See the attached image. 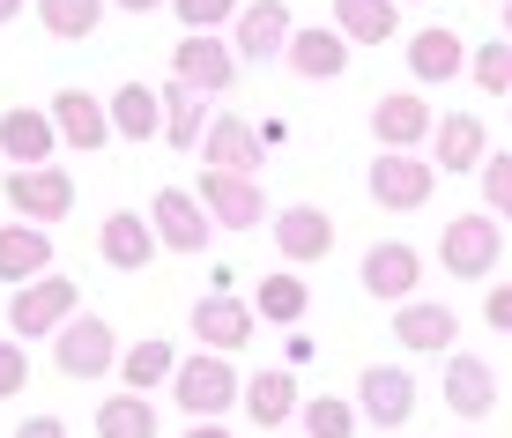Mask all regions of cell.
<instances>
[{
  "instance_id": "obj_12",
  "label": "cell",
  "mask_w": 512,
  "mask_h": 438,
  "mask_svg": "<svg viewBox=\"0 0 512 438\" xmlns=\"http://www.w3.org/2000/svg\"><path fill=\"white\" fill-rule=\"evenodd\" d=\"M357 409L372 416L379 431H401L416 416V379L401 372V364H372V372L357 379Z\"/></svg>"
},
{
  "instance_id": "obj_35",
  "label": "cell",
  "mask_w": 512,
  "mask_h": 438,
  "mask_svg": "<svg viewBox=\"0 0 512 438\" xmlns=\"http://www.w3.org/2000/svg\"><path fill=\"white\" fill-rule=\"evenodd\" d=\"M468 82L483 97H512V38H490L468 52Z\"/></svg>"
},
{
  "instance_id": "obj_19",
  "label": "cell",
  "mask_w": 512,
  "mask_h": 438,
  "mask_svg": "<svg viewBox=\"0 0 512 438\" xmlns=\"http://www.w3.org/2000/svg\"><path fill=\"white\" fill-rule=\"evenodd\" d=\"M431 104H423V90H394V97H379L372 104V134H379V149H416V142H431Z\"/></svg>"
},
{
  "instance_id": "obj_20",
  "label": "cell",
  "mask_w": 512,
  "mask_h": 438,
  "mask_svg": "<svg viewBox=\"0 0 512 438\" xmlns=\"http://www.w3.org/2000/svg\"><path fill=\"white\" fill-rule=\"evenodd\" d=\"M483 156H490V134H483L475 112H446L431 127V164L446 171V179H453V171H483Z\"/></svg>"
},
{
  "instance_id": "obj_3",
  "label": "cell",
  "mask_w": 512,
  "mask_h": 438,
  "mask_svg": "<svg viewBox=\"0 0 512 438\" xmlns=\"http://www.w3.org/2000/svg\"><path fill=\"white\" fill-rule=\"evenodd\" d=\"M75 283L67 275H38V283H15L8 297V335H23V342H38V335H60L67 320H75Z\"/></svg>"
},
{
  "instance_id": "obj_44",
  "label": "cell",
  "mask_w": 512,
  "mask_h": 438,
  "mask_svg": "<svg viewBox=\"0 0 512 438\" xmlns=\"http://www.w3.org/2000/svg\"><path fill=\"white\" fill-rule=\"evenodd\" d=\"M505 38H512V0H505Z\"/></svg>"
},
{
  "instance_id": "obj_34",
  "label": "cell",
  "mask_w": 512,
  "mask_h": 438,
  "mask_svg": "<svg viewBox=\"0 0 512 438\" xmlns=\"http://www.w3.org/2000/svg\"><path fill=\"white\" fill-rule=\"evenodd\" d=\"M38 23L52 30V38H90V30L104 23V0H38Z\"/></svg>"
},
{
  "instance_id": "obj_11",
  "label": "cell",
  "mask_w": 512,
  "mask_h": 438,
  "mask_svg": "<svg viewBox=\"0 0 512 438\" xmlns=\"http://www.w3.org/2000/svg\"><path fill=\"white\" fill-rule=\"evenodd\" d=\"M290 38H297V23H290V8H282V0H245L238 23H231L238 60H275V52H290Z\"/></svg>"
},
{
  "instance_id": "obj_24",
  "label": "cell",
  "mask_w": 512,
  "mask_h": 438,
  "mask_svg": "<svg viewBox=\"0 0 512 438\" xmlns=\"http://www.w3.org/2000/svg\"><path fill=\"white\" fill-rule=\"evenodd\" d=\"M409 75H416V82H453V75H468V45L453 38L446 23L416 30V38H409Z\"/></svg>"
},
{
  "instance_id": "obj_6",
  "label": "cell",
  "mask_w": 512,
  "mask_h": 438,
  "mask_svg": "<svg viewBox=\"0 0 512 438\" xmlns=\"http://www.w3.org/2000/svg\"><path fill=\"white\" fill-rule=\"evenodd\" d=\"M0 194H8V208H15L23 223H60L67 208H75V179H67V171H52V164H15Z\"/></svg>"
},
{
  "instance_id": "obj_5",
  "label": "cell",
  "mask_w": 512,
  "mask_h": 438,
  "mask_svg": "<svg viewBox=\"0 0 512 438\" xmlns=\"http://www.w3.org/2000/svg\"><path fill=\"white\" fill-rule=\"evenodd\" d=\"M498 245H505V238H498V216H490V208H483V216H453L446 238H438V268L483 283V275L498 268Z\"/></svg>"
},
{
  "instance_id": "obj_18",
  "label": "cell",
  "mask_w": 512,
  "mask_h": 438,
  "mask_svg": "<svg viewBox=\"0 0 512 438\" xmlns=\"http://www.w3.org/2000/svg\"><path fill=\"white\" fill-rule=\"evenodd\" d=\"M416 283H423V253H416V245L379 238L372 253H364V290H372V297H394V305H409Z\"/></svg>"
},
{
  "instance_id": "obj_36",
  "label": "cell",
  "mask_w": 512,
  "mask_h": 438,
  "mask_svg": "<svg viewBox=\"0 0 512 438\" xmlns=\"http://www.w3.org/2000/svg\"><path fill=\"white\" fill-rule=\"evenodd\" d=\"M475 179H483V208H490V216H505V223H512V156H498V149H490Z\"/></svg>"
},
{
  "instance_id": "obj_1",
  "label": "cell",
  "mask_w": 512,
  "mask_h": 438,
  "mask_svg": "<svg viewBox=\"0 0 512 438\" xmlns=\"http://www.w3.org/2000/svg\"><path fill=\"white\" fill-rule=\"evenodd\" d=\"M171 394H179L186 416H223L231 401H245V379L231 372L223 349H193V357H179V372H171Z\"/></svg>"
},
{
  "instance_id": "obj_2",
  "label": "cell",
  "mask_w": 512,
  "mask_h": 438,
  "mask_svg": "<svg viewBox=\"0 0 512 438\" xmlns=\"http://www.w3.org/2000/svg\"><path fill=\"white\" fill-rule=\"evenodd\" d=\"M52 372H60V379H104V372H119V335H112V320L75 312V320L52 335Z\"/></svg>"
},
{
  "instance_id": "obj_15",
  "label": "cell",
  "mask_w": 512,
  "mask_h": 438,
  "mask_svg": "<svg viewBox=\"0 0 512 438\" xmlns=\"http://www.w3.org/2000/svg\"><path fill=\"white\" fill-rule=\"evenodd\" d=\"M394 342H401V349H416V357H446V349L461 342V312L409 297V305L394 312Z\"/></svg>"
},
{
  "instance_id": "obj_31",
  "label": "cell",
  "mask_w": 512,
  "mask_h": 438,
  "mask_svg": "<svg viewBox=\"0 0 512 438\" xmlns=\"http://www.w3.org/2000/svg\"><path fill=\"white\" fill-rule=\"evenodd\" d=\"M97 438H156V401L134 394V387H119L97 409Z\"/></svg>"
},
{
  "instance_id": "obj_28",
  "label": "cell",
  "mask_w": 512,
  "mask_h": 438,
  "mask_svg": "<svg viewBox=\"0 0 512 438\" xmlns=\"http://www.w3.org/2000/svg\"><path fill=\"white\" fill-rule=\"evenodd\" d=\"M112 134H127V142L164 134V90H149V82H119V97H112Z\"/></svg>"
},
{
  "instance_id": "obj_40",
  "label": "cell",
  "mask_w": 512,
  "mask_h": 438,
  "mask_svg": "<svg viewBox=\"0 0 512 438\" xmlns=\"http://www.w3.org/2000/svg\"><path fill=\"white\" fill-rule=\"evenodd\" d=\"M8 438H67V424L60 416H30V424H15Z\"/></svg>"
},
{
  "instance_id": "obj_16",
  "label": "cell",
  "mask_w": 512,
  "mask_h": 438,
  "mask_svg": "<svg viewBox=\"0 0 512 438\" xmlns=\"http://www.w3.org/2000/svg\"><path fill=\"white\" fill-rule=\"evenodd\" d=\"M201 156H208L216 171H260V156H268V134H260L253 119L223 112V119H208V134H201Z\"/></svg>"
},
{
  "instance_id": "obj_27",
  "label": "cell",
  "mask_w": 512,
  "mask_h": 438,
  "mask_svg": "<svg viewBox=\"0 0 512 438\" xmlns=\"http://www.w3.org/2000/svg\"><path fill=\"white\" fill-rule=\"evenodd\" d=\"M334 30L349 45H386L401 30V0H334Z\"/></svg>"
},
{
  "instance_id": "obj_8",
  "label": "cell",
  "mask_w": 512,
  "mask_h": 438,
  "mask_svg": "<svg viewBox=\"0 0 512 438\" xmlns=\"http://www.w3.org/2000/svg\"><path fill=\"white\" fill-rule=\"evenodd\" d=\"M431 186H438V164H423V156H409V149H379V164H372V201L379 208L409 216V208L431 201Z\"/></svg>"
},
{
  "instance_id": "obj_38",
  "label": "cell",
  "mask_w": 512,
  "mask_h": 438,
  "mask_svg": "<svg viewBox=\"0 0 512 438\" xmlns=\"http://www.w3.org/2000/svg\"><path fill=\"white\" fill-rule=\"evenodd\" d=\"M30 387V357H23V335H0V401H15Z\"/></svg>"
},
{
  "instance_id": "obj_9",
  "label": "cell",
  "mask_w": 512,
  "mask_h": 438,
  "mask_svg": "<svg viewBox=\"0 0 512 438\" xmlns=\"http://www.w3.org/2000/svg\"><path fill=\"white\" fill-rule=\"evenodd\" d=\"M253 327H260V312L238 305L231 290H208L201 305H193V335H201V349H223V357H238V349L253 342Z\"/></svg>"
},
{
  "instance_id": "obj_25",
  "label": "cell",
  "mask_w": 512,
  "mask_h": 438,
  "mask_svg": "<svg viewBox=\"0 0 512 438\" xmlns=\"http://www.w3.org/2000/svg\"><path fill=\"white\" fill-rule=\"evenodd\" d=\"M297 409H305V401H297V372H253L245 379V416H253L260 431H282Z\"/></svg>"
},
{
  "instance_id": "obj_17",
  "label": "cell",
  "mask_w": 512,
  "mask_h": 438,
  "mask_svg": "<svg viewBox=\"0 0 512 438\" xmlns=\"http://www.w3.org/2000/svg\"><path fill=\"white\" fill-rule=\"evenodd\" d=\"M446 409L468 416V424L498 409V372L483 357H468V349H446Z\"/></svg>"
},
{
  "instance_id": "obj_10",
  "label": "cell",
  "mask_w": 512,
  "mask_h": 438,
  "mask_svg": "<svg viewBox=\"0 0 512 438\" xmlns=\"http://www.w3.org/2000/svg\"><path fill=\"white\" fill-rule=\"evenodd\" d=\"M275 253L290 260V268L327 260V253H334V216H327V208H312V201L282 208V216H275Z\"/></svg>"
},
{
  "instance_id": "obj_23",
  "label": "cell",
  "mask_w": 512,
  "mask_h": 438,
  "mask_svg": "<svg viewBox=\"0 0 512 438\" xmlns=\"http://www.w3.org/2000/svg\"><path fill=\"white\" fill-rule=\"evenodd\" d=\"M38 275H52L45 223H0V283H38Z\"/></svg>"
},
{
  "instance_id": "obj_41",
  "label": "cell",
  "mask_w": 512,
  "mask_h": 438,
  "mask_svg": "<svg viewBox=\"0 0 512 438\" xmlns=\"http://www.w3.org/2000/svg\"><path fill=\"white\" fill-rule=\"evenodd\" d=\"M186 438H231V431H223L216 416H193V431H186Z\"/></svg>"
},
{
  "instance_id": "obj_32",
  "label": "cell",
  "mask_w": 512,
  "mask_h": 438,
  "mask_svg": "<svg viewBox=\"0 0 512 438\" xmlns=\"http://www.w3.org/2000/svg\"><path fill=\"white\" fill-rule=\"evenodd\" d=\"M305 305H312V290H305V275H297V268H282V275H260V297H253V312H268L275 327H290Z\"/></svg>"
},
{
  "instance_id": "obj_26",
  "label": "cell",
  "mask_w": 512,
  "mask_h": 438,
  "mask_svg": "<svg viewBox=\"0 0 512 438\" xmlns=\"http://www.w3.org/2000/svg\"><path fill=\"white\" fill-rule=\"evenodd\" d=\"M52 142H60V127H52V112H30V104H15V112H0V149L15 156V164H45Z\"/></svg>"
},
{
  "instance_id": "obj_37",
  "label": "cell",
  "mask_w": 512,
  "mask_h": 438,
  "mask_svg": "<svg viewBox=\"0 0 512 438\" xmlns=\"http://www.w3.org/2000/svg\"><path fill=\"white\" fill-rule=\"evenodd\" d=\"M171 15L186 30H223V23H238V0H171Z\"/></svg>"
},
{
  "instance_id": "obj_21",
  "label": "cell",
  "mask_w": 512,
  "mask_h": 438,
  "mask_svg": "<svg viewBox=\"0 0 512 438\" xmlns=\"http://www.w3.org/2000/svg\"><path fill=\"white\" fill-rule=\"evenodd\" d=\"M290 67H297L305 82H342V75H349V38H342L334 23H305V30L290 38Z\"/></svg>"
},
{
  "instance_id": "obj_42",
  "label": "cell",
  "mask_w": 512,
  "mask_h": 438,
  "mask_svg": "<svg viewBox=\"0 0 512 438\" xmlns=\"http://www.w3.org/2000/svg\"><path fill=\"white\" fill-rule=\"evenodd\" d=\"M127 15H149V8H171V0H119Z\"/></svg>"
},
{
  "instance_id": "obj_22",
  "label": "cell",
  "mask_w": 512,
  "mask_h": 438,
  "mask_svg": "<svg viewBox=\"0 0 512 438\" xmlns=\"http://www.w3.org/2000/svg\"><path fill=\"white\" fill-rule=\"evenodd\" d=\"M156 245H164V238H156V223H149V216H134V208L104 216V231H97V253L112 260V268H127V275H134V268H149Z\"/></svg>"
},
{
  "instance_id": "obj_43",
  "label": "cell",
  "mask_w": 512,
  "mask_h": 438,
  "mask_svg": "<svg viewBox=\"0 0 512 438\" xmlns=\"http://www.w3.org/2000/svg\"><path fill=\"white\" fill-rule=\"evenodd\" d=\"M15 15H23V0H0V23H15Z\"/></svg>"
},
{
  "instance_id": "obj_13",
  "label": "cell",
  "mask_w": 512,
  "mask_h": 438,
  "mask_svg": "<svg viewBox=\"0 0 512 438\" xmlns=\"http://www.w3.org/2000/svg\"><path fill=\"white\" fill-rule=\"evenodd\" d=\"M52 127H60V142L82 149V156H97L104 142H119V134H112V104H97L90 90H60V97H52Z\"/></svg>"
},
{
  "instance_id": "obj_39",
  "label": "cell",
  "mask_w": 512,
  "mask_h": 438,
  "mask_svg": "<svg viewBox=\"0 0 512 438\" xmlns=\"http://www.w3.org/2000/svg\"><path fill=\"white\" fill-rule=\"evenodd\" d=\"M483 320L498 327V335H512V283H498V290L483 297Z\"/></svg>"
},
{
  "instance_id": "obj_4",
  "label": "cell",
  "mask_w": 512,
  "mask_h": 438,
  "mask_svg": "<svg viewBox=\"0 0 512 438\" xmlns=\"http://www.w3.org/2000/svg\"><path fill=\"white\" fill-rule=\"evenodd\" d=\"M171 75H179L186 90H201V97H223L238 82V45H223L216 30H186V38L171 45Z\"/></svg>"
},
{
  "instance_id": "obj_33",
  "label": "cell",
  "mask_w": 512,
  "mask_h": 438,
  "mask_svg": "<svg viewBox=\"0 0 512 438\" xmlns=\"http://www.w3.org/2000/svg\"><path fill=\"white\" fill-rule=\"evenodd\" d=\"M357 401H342V394H312L305 409H297V424H305V438H357Z\"/></svg>"
},
{
  "instance_id": "obj_29",
  "label": "cell",
  "mask_w": 512,
  "mask_h": 438,
  "mask_svg": "<svg viewBox=\"0 0 512 438\" xmlns=\"http://www.w3.org/2000/svg\"><path fill=\"white\" fill-rule=\"evenodd\" d=\"M171 372H179V349H171L164 335H149V342L119 349V387H134V394H156Z\"/></svg>"
},
{
  "instance_id": "obj_14",
  "label": "cell",
  "mask_w": 512,
  "mask_h": 438,
  "mask_svg": "<svg viewBox=\"0 0 512 438\" xmlns=\"http://www.w3.org/2000/svg\"><path fill=\"white\" fill-rule=\"evenodd\" d=\"M149 223H156V238L171 245V253H201L208 245V208H201V194H179V186H164V194L149 201Z\"/></svg>"
},
{
  "instance_id": "obj_30",
  "label": "cell",
  "mask_w": 512,
  "mask_h": 438,
  "mask_svg": "<svg viewBox=\"0 0 512 438\" xmlns=\"http://www.w3.org/2000/svg\"><path fill=\"white\" fill-rule=\"evenodd\" d=\"M201 134H208L201 90H186V82L171 75V82H164V142H171V149H201Z\"/></svg>"
},
{
  "instance_id": "obj_7",
  "label": "cell",
  "mask_w": 512,
  "mask_h": 438,
  "mask_svg": "<svg viewBox=\"0 0 512 438\" xmlns=\"http://www.w3.org/2000/svg\"><path fill=\"white\" fill-rule=\"evenodd\" d=\"M193 194H201V208L223 223V231H253V223L268 216V194H260L253 171H216V164H208Z\"/></svg>"
}]
</instances>
